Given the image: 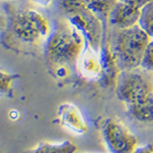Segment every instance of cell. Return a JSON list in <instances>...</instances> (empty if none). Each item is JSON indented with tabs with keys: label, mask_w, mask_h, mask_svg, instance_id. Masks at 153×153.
I'll use <instances>...</instances> for the list:
<instances>
[{
	"label": "cell",
	"mask_w": 153,
	"mask_h": 153,
	"mask_svg": "<svg viewBox=\"0 0 153 153\" xmlns=\"http://www.w3.org/2000/svg\"><path fill=\"white\" fill-rule=\"evenodd\" d=\"M123 3H126L129 6H131L133 8H136L138 10H142L145 8L146 5L149 4L152 0H119Z\"/></svg>",
	"instance_id": "cell-13"
},
{
	"label": "cell",
	"mask_w": 153,
	"mask_h": 153,
	"mask_svg": "<svg viewBox=\"0 0 153 153\" xmlns=\"http://www.w3.org/2000/svg\"><path fill=\"white\" fill-rule=\"evenodd\" d=\"M128 112L136 121L153 123V93L132 104H128Z\"/></svg>",
	"instance_id": "cell-8"
},
{
	"label": "cell",
	"mask_w": 153,
	"mask_h": 153,
	"mask_svg": "<svg viewBox=\"0 0 153 153\" xmlns=\"http://www.w3.org/2000/svg\"><path fill=\"white\" fill-rule=\"evenodd\" d=\"M30 1L40 7H49L56 1V0H30Z\"/></svg>",
	"instance_id": "cell-14"
},
{
	"label": "cell",
	"mask_w": 153,
	"mask_h": 153,
	"mask_svg": "<svg viewBox=\"0 0 153 153\" xmlns=\"http://www.w3.org/2000/svg\"><path fill=\"white\" fill-rule=\"evenodd\" d=\"M76 146L71 142L61 143H42L30 153H75Z\"/></svg>",
	"instance_id": "cell-10"
},
{
	"label": "cell",
	"mask_w": 153,
	"mask_h": 153,
	"mask_svg": "<svg viewBox=\"0 0 153 153\" xmlns=\"http://www.w3.org/2000/svg\"><path fill=\"white\" fill-rule=\"evenodd\" d=\"M150 39L140 25L123 30L112 29L108 49L117 69L120 72L138 69Z\"/></svg>",
	"instance_id": "cell-3"
},
{
	"label": "cell",
	"mask_w": 153,
	"mask_h": 153,
	"mask_svg": "<svg viewBox=\"0 0 153 153\" xmlns=\"http://www.w3.org/2000/svg\"><path fill=\"white\" fill-rule=\"evenodd\" d=\"M141 10L119 1L110 12L107 25L115 30H123L139 25L141 18Z\"/></svg>",
	"instance_id": "cell-7"
},
{
	"label": "cell",
	"mask_w": 153,
	"mask_h": 153,
	"mask_svg": "<svg viewBox=\"0 0 153 153\" xmlns=\"http://www.w3.org/2000/svg\"><path fill=\"white\" fill-rule=\"evenodd\" d=\"M134 153H153V146L146 145L141 147H137V149Z\"/></svg>",
	"instance_id": "cell-15"
},
{
	"label": "cell",
	"mask_w": 153,
	"mask_h": 153,
	"mask_svg": "<svg viewBox=\"0 0 153 153\" xmlns=\"http://www.w3.org/2000/svg\"><path fill=\"white\" fill-rule=\"evenodd\" d=\"M139 25L150 38H153V0L142 10Z\"/></svg>",
	"instance_id": "cell-11"
},
{
	"label": "cell",
	"mask_w": 153,
	"mask_h": 153,
	"mask_svg": "<svg viewBox=\"0 0 153 153\" xmlns=\"http://www.w3.org/2000/svg\"><path fill=\"white\" fill-rule=\"evenodd\" d=\"M116 93L122 102L132 104L152 94L153 84L146 75L137 69L122 71L117 78Z\"/></svg>",
	"instance_id": "cell-5"
},
{
	"label": "cell",
	"mask_w": 153,
	"mask_h": 153,
	"mask_svg": "<svg viewBox=\"0 0 153 153\" xmlns=\"http://www.w3.org/2000/svg\"><path fill=\"white\" fill-rule=\"evenodd\" d=\"M83 2L104 26H106L109 13L118 0H83Z\"/></svg>",
	"instance_id": "cell-9"
},
{
	"label": "cell",
	"mask_w": 153,
	"mask_h": 153,
	"mask_svg": "<svg viewBox=\"0 0 153 153\" xmlns=\"http://www.w3.org/2000/svg\"><path fill=\"white\" fill-rule=\"evenodd\" d=\"M6 41L20 47L46 43L53 25L45 14L31 8L10 9L7 16Z\"/></svg>",
	"instance_id": "cell-2"
},
{
	"label": "cell",
	"mask_w": 153,
	"mask_h": 153,
	"mask_svg": "<svg viewBox=\"0 0 153 153\" xmlns=\"http://www.w3.org/2000/svg\"><path fill=\"white\" fill-rule=\"evenodd\" d=\"M57 9L61 16L81 32L91 49L96 53L102 50L105 26L86 7L83 0H57Z\"/></svg>",
	"instance_id": "cell-4"
},
{
	"label": "cell",
	"mask_w": 153,
	"mask_h": 153,
	"mask_svg": "<svg viewBox=\"0 0 153 153\" xmlns=\"http://www.w3.org/2000/svg\"><path fill=\"white\" fill-rule=\"evenodd\" d=\"M141 67L146 71H153V38H151L146 49Z\"/></svg>",
	"instance_id": "cell-12"
},
{
	"label": "cell",
	"mask_w": 153,
	"mask_h": 153,
	"mask_svg": "<svg viewBox=\"0 0 153 153\" xmlns=\"http://www.w3.org/2000/svg\"><path fill=\"white\" fill-rule=\"evenodd\" d=\"M87 43L84 36L68 19L60 16L53 24L51 35L44 51L48 62L59 69L73 67L84 51Z\"/></svg>",
	"instance_id": "cell-1"
},
{
	"label": "cell",
	"mask_w": 153,
	"mask_h": 153,
	"mask_svg": "<svg viewBox=\"0 0 153 153\" xmlns=\"http://www.w3.org/2000/svg\"><path fill=\"white\" fill-rule=\"evenodd\" d=\"M102 136L112 153H134L137 149V138L117 120L108 119L105 121Z\"/></svg>",
	"instance_id": "cell-6"
}]
</instances>
